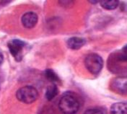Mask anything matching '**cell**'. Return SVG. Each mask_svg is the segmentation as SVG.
Wrapping results in <instances>:
<instances>
[{
    "instance_id": "6da1fadb",
    "label": "cell",
    "mask_w": 127,
    "mask_h": 114,
    "mask_svg": "<svg viewBox=\"0 0 127 114\" xmlns=\"http://www.w3.org/2000/svg\"><path fill=\"white\" fill-rule=\"evenodd\" d=\"M59 108L63 114H76L79 109V103L71 92H66L59 100Z\"/></svg>"
},
{
    "instance_id": "7a4b0ae2",
    "label": "cell",
    "mask_w": 127,
    "mask_h": 114,
    "mask_svg": "<svg viewBox=\"0 0 127 114\" xmlns=\"http://www.w3.org/2000/svg\"><path fill=\"white\" fill-rule=\"evenodd\" d=\"M16 97L21 103L31 104L38 98V92L33 86L26 85L17 90L16 92Z\"/></svg>"
},
{
    "instance_id": "3957f363",
    "label": "cell",
    "mask_w": 127,
    "mask_h": 114,
    "mask_svg": "<svg viewBox=\"0 0 127 114\" xmlns=\"http://www.w3.org/2000/svg\"><path fill=\"white\" fill-rule=\"evenodd\" d=\"M85 66L90 73L97 74L103 67V58L97 54H90L85 58Z\"/></svg>"
},
{
    "instance_id": "277c9868",
    "label": "cell",
    "mask_w": 127,
    "mask_h": 114,
    "mask_svg": "<svg viewBox=\"0 0 127 114\" xmlns=\"http://www.w3.org/2000/svg\"><path fill=\"white\" fill-rule=\"evenodd\" d=\"M27 43L20 39H12L8 42L7 47L10 54L15 58L16 61L20 62L23 58V49Z\"/></svg>"
},
{
    "instance_id": "5b68a950",
    "label": "cell",
    "mask_w": 127,
    "mask_h": 114,
    "mask_svg": "<svg viewBox=\"0 0 127 114\" xmlns=\"http://www.w3.org/2000/svg\"><path fill=\"white\" fill-rule=\"evenodd\" d=\"M38 21V15L34 12H27L21 17V23L25 28H33Z\"/></svg>"
},
{
    "instance_id": "8992f818",
    "label": "cell",
    "mask_w": 127,
    "mask_h": 114,
    "mask_svg": "<svg viewBox=\"0 0 127 114\" xmlns=\"http://www.w3.org/2000/svg\"><path fill=\"white\" fill-rule=\"evenodd\" d=\"M86 43L85 39L79 37H71L66 41L68 48L72 50H78L81 49Z\"/></svg>"
},
{
    "instance_id": "52a82bcc",
    "label": "cell",
    "mask_w": 127,
    "mask_h": 114,
    "mask_svg": "<svg viewBox=\"0 0 127 114\" xmlns=\"http://www.w3.org/2000/svg\"><path fill=\"white\" fill-rule=\"evenodd\" d=\"M111 114H127V103L119 102L113 103L110 108Z\"/></svg>"
},
{
    "instance_id": "ba28073f",
    "label": "cell",
    "mask_w": 127,
    "mask_h": 114,
    "mask_svg": "<svg viewBox=\"0 0 127 114\" xmlns=\"http://www.w3.org/2000/svg\"><path fill=\"white\" fill-rule=\"evenodd\" d=\"M113 86L117 92L127 94V78H116L113 82Z\"/></svg>"
},
{
    "instance_id": "9c48e42d",
    "label": "cell",
    "mask_w": 127,
    "mask_h": 114,
    "mask_svg": "<svg viewBox=\"0 0 127 114\" xmlns=\"http://www.w3.org/2000/svg\"><path fill=\"white\" fill-rule=\"evenodd\" d=\"M58 94H59L58 87L56 86V85L53 84V85H51L47 87L45 96H46V98L48 100L50 101V100H52Z\"/></svg>"
},
{
    "instance_id": "30bf717a",
    "label": "cell",
    "mask_w": 127,
    "mask_h": 114,
    "mask_svg": "<svg viewBox=\"0 0 127 114\" xmlns=\"http://www.w3.org/2000/svg\"><path fill=\"white\" fill-rule=\"evenodd\" d=\"M100 6L105 9L107 10H113L118 7L119 1L117 0H104L100 1Z\"/></svg>"
},
{
    "instance_id": "8fae6325",
    "label": "cell",
    "mask_w": 127,
    "mask_h": 114,
    "mask_svg": "<svg viewBox=\"0 0 127 114\" xmlns=\"http://www.w3.org/2000/svg\"><path fill=\"white\" fill-rule=\"evenodd\" d=\"M45 74V77L47 79L48 81L51 82H59V77H58V75L56 74V72L51 69H48L45 71L44 72Z\"/></svg>"
},
{
    "instance_id": "7c38bea8",
    "label": "cell",
    "mask_w": 127,
    "mask_h": 114,
    "mask_svg": "<svg viewBox=\"0 0 127 114\" xmlns=\"http://www.w3.org/2000/svg\"><path fill=\"white\" fill-rule=\"evenodd\" d=\"M116 58L120 62H127V44L117 53Z\"/></svg>"
},
{
    "instance_id": "4fadbf2b",
    "label": "cell",
    "mask_w": 127,
    "mask_h": 114,
    "mask_svg": "<svg viewBox=\"0 0 127 114\" xmlns=\"http://www.w3.org/2000/svg\"><path fill=\"white\" fill-rule=\"evenodd\" d=\"M84 114H103V112L99 108H90L86 111Z\"/></svg>"
},
{
    "instance_id": "5bb4252c",
    "label": "cell",
    "mask_w": 127,
    "mask_h": 114,
    "mask_svg": "<svg viewBox=\"0 0 127 114\" xmlns=\"http://www.w3.org/2000/svg\"><path fill=\"white\" fill-rule=\"evenodd\" d=\"M3 60H4V57H3V54L0 52V65L1 64V63L3 62Z\"/></svg>"
},
{
    "instance_id": "9a60e30c",
    "label": "cell",
    "mask_w": 127,
    "mask_h": 114,
    "mask_svg": "<svg viewBox=\"0 0 127 114\" xmlns=\"http://www.w3.org/2000/svg\"><path fill=\"white\" fill-rule=\"evenodd\" d=\"M90 2H91V3H98L100 1H90Z\"/></svg>"
}]
</instances>
